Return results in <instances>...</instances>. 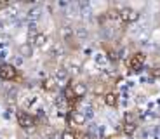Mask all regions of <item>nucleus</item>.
Segmentation results:
<instances>
[{
    "mask_svg": "<svg viewBox=\"0 0 160 139\" xmlns=\"http://www.w3.org/2000/svg\"><path fill=\"white\" fill-rule=\"evenodd\" d=\"M144 61H146V56H144V52H132L131 56H129L127 59H125V66L131 70V72H139L141 68L144 66Z\"/></svg>",
    "mask_w": 160,
    "mask_h": 139,
    "instance_id": "f257e3e1",
    "label": "nucleus"
},
{
    "mask_svg": "<svg viewBox=\"0 0 160 139\" xmlns=\"http://www.w3.org/2000/svg\"><path fill=\"white\" fill-rule=\"evenodd\" d=\"M0 78L5 80V82H14V80H19V72L18 68L11 63H2L0 64Z\"/></svg>",
    "mask_w": 160,
    "mask_h": 139,
    "instance_id": "f03ea898",
    "label": "nucleus"
},
{
    "mask_svg": "<svg viewBox=\"0 0 160 139\" xmlns=\"http://www.w3.org/2000/svg\"><path fill=\"white\" fill-rule=\"evenodd\" d=\"M16 117H18V123H19L23 129H33L37 125V118L32 113H28L26 110H19Z\"/></svg>",
    "mask_w": 160,
    "mask_h": 139,
    "instance_id": "7ed1b4c3",
    "label": "nucleus"
},
{
    "mask_svg": "<svg viewBox=\"0 0 160 139\" xmlns=\"http://www.w3.org/2000/svg\"><path fill=\"white\" fill-rule=\"evenodd\" d=\"M118 19L122 23H134L139 19V12L132 7H122L118 9Z\"/></svg>",
    "mask_w": 160,
    "mask_h": 139,
    "instance_id": "20e7f679",
    "label": "nucleus"
},
{
    "mask_svg": "<svg viewBox=\"0 0 160 139\" xmlns=\"http://www.w3.org/2000/svg\"><path fill=\"white\" fill-rule=\"evenodd\" d=\"M70 91L73 92V96H75L77 99H82V97H85V94L89 92V87L84 80H77V82H73L72 85H70Z\"/></svg>",
    "mask_w": 160,
    "mask_h": 139,
    "instance_id": "39448f33",
    "label": "nucleus"
},
{
    "mask_svg": "<svg viewBox=\"0 0 160 139\" xmlns=\"http://www.w3.org/2000/svg\"><path fill=\"white\" fill-rule=\"evenodd\" d=\"M30 44H32L33 49H44L45 45L49 44V38H47V35L40 30L38 33H35V35L30 37Z\"/></svg>",
    "mask_w": 160,
    "mask_h": 139,
    "instance_id": "423d86ee",
    "label": "nucleus"
},
{
    "mask_svg": "<svg viewBox=\"0 0 160 139\" xmlns=\"http://www.w3.org/2000/svg\"><path fill=\"white\" fill-rule=\"evenodd\" d=\"M87 122V113L84 110H75V111H70V123L73 127H80Z\"/></svg>",
    "mask_w": 160,
    "mask_h": 139,
    "instance_id": "0eeeda50",
    "label": "nucleus"
},
{
    "mask_svg": "<svg viewBox=\"0 0 160 139\" xmlns=\"http://www.w3.org/2000/svg\"><path fill=\"white\" fill-rule=\"evenodd\" d=\"M70 77H72V73L68 72L66 66H58L56 72H54V78H56V82L59 83V85H64V83L70 80Z\"/></svg>",
    "mask_w": 160,
    "mask_h": 139,
    "instance_id": "6e6552de",
    "label": "nucleus"
},
{
    "mask_svg": "<svg viewBox=\"0 0 160 139\" xmlns=\"http://www.w3.org/2000/svg\"><path fill=\"white\" fill-rule=\"evenodd\" d=\"M49 56H51L52 59H63L64 56V47L61 42H52V47L49 51Z\"/></svg>",
    "mask_w": 160,
    "mask_h": 139,
    "instance_id": "1a4fd4ad",
    "label": "nucleus"
},
{
    "mask_svg": "<svg viewBox=\"0 0 160 139\" xmlns=\"http://www.w3.org/2000/svg\"><path fill=\"white\" fill-rule=\"evenodd\" d=\"M104 104L110 108H117V104H118V94H117L115 91H108L106 92V96L103 97Z\"/></svg>",
    "mask_w": 160,
    "mask_h": 139,
    "instance_id": "9d476101",
    "label": "nucleus"
},
{
    "mask_svg": "<svg viewBox=\"0 0 160 139\" xmlns=\"http://www.w3.org/2000/svg\"><path fill=\"white\" fill-rule=\"evenodd\" d=\"M58 87H59V83L56 82L54 77H49V78H45L44 82H42V89H44L45 92H56Z\"/></svg>",
    "mask_w": 160,
    "mask_h": 139,
    "instance_id": "9b49d317",
    "label": "nucleus"
},
{
    "mask_svg": "<svg viewBox=\"0 0 160 139\" xmlns=\"http://www.w3.org/2000/svg\"><path fill=\"white\" fill-rule=\"evenodd\" d=\"M92 92H94V96H98V97H104L106 92H108L106 82H96L94 83V87H92Z\"/></svg>",
    "mask_w": 160,
    "mask_h": 139,
    "instance_id": "f8f14e48",
    "label": "nucleus"
},
{
    "mask_svg": "<svg viewBox=\"0 0 160 139\" xmlns=\"http://www.w3.org/2000/svg\"><path fill=\"white\" fill-rule=\"evenodd\" d=\"M122 123H125V125H138L136 113H134V111H125L124 113V122Z\"/></svg>",
    "mask_w": 160,
    "mask_h": 139,
    "instance_id": "ddd939ff",
    "label": "nucleus"
},
{
    "mask_svg": "<svg viewBox=\"0 0 160 139\" xmlns=\"http://www.w3.org/2000/svg\"><path fill=\"white\" fill-rule=\"evenodd\" d=\"M19 54L24 56V57H30L33 54V47L32 44H24V45H19Z\"/></svg>",
    "mask_w": 160,
    "mask_h": 139,
    "instance_id": "4468645a",
    "label": "nucleus"
},
{
    "mask_svg": "<svg viewBox=\"0 0 160 139\" xmlns=\"http://www.w3.org/2000/svg\"><path fill=\"white\" fill-rule=\"evenodd\" d=\"M87 35H89V32L85 30L84 26H75V38L77 40H84V38H87Z\"/></svg>",
    "mask_w": 160,
    "mask_h": 139,
    "instance_id": "2eb2a0df",
    "label": "nucleus"
},
{
    "mask_svg": "<svg viewBox=\"0 0 160 139\" xmlns=\"http://www.w3.org/2000/svg\"><path fill=\"white\" fill-rule=\"evenodd\" d=\"M61 139H78V134L72 129H66V131L61 132Z\"/></svg>",
    "mask_w": 160,
    "mask_h": 139,
    "instance_id": "dca6fc26",
    "label": "nucleus"
},
{
    "mask_svg": "<svg viewBox=\"0 0 160 139\" xmlns=\"http://www.w3.org/2000/svg\"><path fill=\"white\" fill-rule=\"evenodd\" d=\"M152 77H155V78H160V68H152Z\"/></svg>",
    "mask_w": 160,
    "mask_h": 139,
    "instance_id": "f3484780",
    "label": "nucleus"
}]
</instances>
